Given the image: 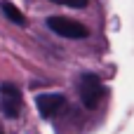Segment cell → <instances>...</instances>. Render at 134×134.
<instances>
[{
    "mask_svg": "<svg viewBox=\"0 0 134 134\" xmlns=\"http://www.w3.org/2000/svg\"><path fill=\"white\" fill-rule=\"evenodd\" d=\"M0 9H2V14H5V16H7L12 24H16V26H21V28H24V26H28L26 14H24V12H21L16 5H12L9 0H2V2H0Z\"/></svg>",
    "mask_w": 134,
    "mask_h": 134,
    "instance_id": "5b68a950",
    "label": "cell"
},
{
    "mask_svg": "<svg viewBox=\"0 0 134 134\" xmlns=\"http://www.w3.org/2000/svg\"><path fill=\"white\" fill-rule=\"evenodd\" d=\"M78 97H80L82 106L92 111L106 97V85L101 82V78L97 73H82L78 78Z\"/></svg>",
    "mask_w": 134,
    "mask_h": 134,
    "instance_id": "6da1fadb",
    "label": "cell"
},
{
    "mask_svg": "<svg viewBox=\"0 0 134 134\" xmlns=\"http://www.w3.org/2000/svg\"><path fill=\"white\" fill-rule=\"evenodd\" d=\"M64 106H66V97H64V94L45 92V94H38V97H35V108H38L40 118H45V120L54 118Z\"/></svg>",
    "mask_w": 134,
    "mask_h": 134,
    "instance_id": "277c9868",
    "label": "cell"
},
{
    "mask_svg": "<svg viewBox=\"0 0 134 134\" xmlns=\"http://www.w3.org/2000/svg\"><path fill=\"white\" fill-rule=\"evenodd\" d=\"M47 28L61 38H68V40H85L90 35V28L82 26L80 21H73L68 16H61V14H54V16H47Z\"/></svg>",
    "mask_w": 134,
    "mask_h": 134,
    "instance_id": "7a4b0ae2",
    "label": "cell"
},
{
    "mask_svg": "<svg viewBox=\"0 0 134 134\" xmlns=\"http://www.w3.org/2000/svg\"><path fill=\"white\" fill-rule=\"evenodd\" d=\"M24 108V99H21V90L14 82H0V111L5 118L16 120L21 115Z\"/></svg>",
    "mask_w": 134,
    "mask_h": 134,
    "instance_id": "3957f363",
    "label": "cell"
},
{
    "mask_svg": "<svg viewBox=\"0 0 134 134\" xmlns=\"http://www.w3.org/2000/svg\"><path fill=\"white\" fill-rule=\"evenodd\" d=\"M54 5H64V7H73V9H82L90 5V0H49Z\"/></svg>",
    "mask_w": 134,
    "mask_h": 134,
    "instance_id": "8992f818",
    "label": "cell"
},
{
    "mask_svg": "<svg viewBox=\"0 0 134 134\" xmlns=\"http://www.w3.org/2000/svg\"><path fill=\"white\" fill-rule=\"evenodd\" d=\"M0 134H5V132H2V127H0Z\"/></svg>",
    "mask_w": 134,
    "mask_h": 134,
    "instance_id": "52a82bcc",
    "label": "cell"
}]
</instances>
